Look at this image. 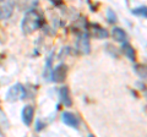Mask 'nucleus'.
I'll return each instance as SVG.
<instances>
[{
	"label": "nucleus",
	"mask_w": 147,
	"mask_h": 137,
	"mask_svg": "<svg viewBox=\"0 0 147 137\" xmlns=\"http://www.w3.org/2000/svg\"><path fill=\"white\" fill-rule=\"evenodd\" d=\"M40 25H42V17H40V15L37 11L30 10L26 12L24 20H22L21 28L25 34H32L33 32H36L39 28Z\"/></svg>",
	"instance_id": "nucleus-1"
},
{
	"label": "nucleus",
	"mask_w": 147,
	"mask_h": 137,
	"mask_svg": "<svg viewBox=\"0 0 147 137\" xmlns=\"http://www.w3.org/2000/svg\"><path fill=\"white\" fill-rule=\"evenodd\" d=\"M25 98H26V89L21 83L13 85L7 91L6 100H9V102H17V100H21Z\"/></svg>",
	"instance_id": "nucleus-2"
},
{
	"label": "nucleus",
	"mask_w": 147,
	"mask_h": 137,
	"mask_svg": "<svg viewBox=\"0 0 147 137\" xmlns=\"http://www.w3.org/2000/svg\"><path fill=\"white\" fill-rule=\"evenodd\" d=\"M15 7V1L13 0H0V20L9 19Z\"/></svg>",
	"instance_id": "nucleus-3"
},
{
	"label": "nucleus",
	"mask_w": 147,
	"mask_h": 137,
	"mask_svg": "<svg viewBox=\"0 0 147 137\" xmlns=\"http://www.w3.org/2000/svg\"><path fill=\"white\" fill-rule=\"evenodd\" d=\"M67 75V66L60 64L52 71V81L57 82V83H61V82L65 81Z\"/></svg>",
	"instance_id": "nucleus-4"
},
{
	"label": "nucleus",
	"mask_w": 147,
	"mask_h": 137,
	"mask_svg": "<svg viewBox=\"0 0 147 137\" xmlns=\"http://www.w3.org/2000/svg\"><path fill=\"white\" fill-rule=\"evenodd\" d=\"M61 120L65 125L74 127V129H79V124H80V120L77 119V116L75 115L74 113L70 111H64L61 114Z\"/></svg>",
	"instance_id": "nucleus-5"
},
{
	"label": "nucleus",
	"mask_w": 147,
	"mask_h": 137,
	"mask_svg": "<svg viewBox=\"0 0 147 137\" xmlns=\"http://www.w3.org/2000/svg\"><path fill=\"white\" fill-rule=\"evenodd\" d=\"M77 50L81 53V54H88L91 52V44H90V38L87 34H84L81 36L77 40Z\"/></svg>",
	"instance_id": "nucleus-6"
},
{
	"label": "nucleus",
	"mask_w": 147,
	"mask_h": 137,
	"mask_svg": "<svg viewBox=\"0 0 147 137\" xmlns=\"http://www.w3.org/2000/svg\"><path fill=\"white\" fill-rule=\"evenodd\" d=\"M39 0H17L16 5L18 7V10L21 11H30L38 5Z\"/></svg>",
	"instance_id": "nucleus-7"
},
{
	"label": "nucleus",
	"mask_w": 147,
	"mask_h": 137,
	"mask_svg": "<svg viewBox=\"0 0 147 137\" xmlns=\"http://www.w3.org/2000/svg\"><path fill=\"white\" fill-rule=\"evenodd\" d=\"M33 116H34V108L32 105H26L22 109V121L25 122L26 126H30L32 124Z\"/></svg>",
	"instance_id": "nucleus-8"
},
{
	"label": "nucleus",
	"mask_w": 147,
	"mask_h": 137,
	"mask_svg": "<svg viewBox=\"0 0 147 137\" xmlns=\"http://www.w3.org/2000/svg\"><path fill=\"white\" fill-rule=\"evenodd\" d=\"M59 95H60L61 103L65 107H71L72 105V99L70 97V92H69V88L66 87V86H64V87L60 88V91H59Z\"/></svg>",
	"instance_id": "nucleus-9"
},
{
	"label": "nucleus",
	"mask_w": 147,
	"mask_h": 137,
	"mask_svg": "<svg viewBox=\"0 0 147 137\" xmlns=\"http://www.w3.org/2000/svg\"><path fill=\"white\" fill-rule=\"evenodd\" d=\"M112 34H113V38L115 39L117 42L124 43V42H126V40H127V34H126V32L124 31L123 28H119V27H115V28H113Z\"/></svg>",
	"instance_id": "nucleus-10"
},
{
	"label": "nucleus",
	"mask_w": 147,
	"mask_h": 137,
	"mask_svg": "<svg viewBox=\"0 0 147 137\" xmlns=\"http://www.w3.org/2000/svg\"><path fill=\"white\" fill-rule=\"evenodd\" d=\"M123 52H124V54L127 56V59L129 60H131V61H135V59H136V53H135V50H134V48L131 47L129 43H126V42H124V44H123Z\"/></svg>",
	"instance_id": "nucleus-11"
},
{
	"label": "nucleus",
	"mask_w": 147,
	"mask_h": 137,
	"mask_svg": "<svg viewBox=\"0 0 147 137\" xmlns=\"http://www.w3.org/2000/svg\"><path fill=\"white\" fill-rule=\"evenodd\" d=\"M92 33H93L94 37H97L98 39H103V38L108 37L107 30H104V28H102V27H99V26H96V25H93V27H92Z\"/></svg>",
	"instance_id": "nucleus-12"
},
{
	"label": "nucleus",
	"mask_w": 147,
	"mask_h": 137,
	"mask_svg": "<svg viewBox=\"0 0 147 137\" xmlns=\"http://www.w3.org/2000/svg\"><path fill=\"white\" fill-rule=\"evenodd\" d=\"M131 12L134 13V15H137V16L144 17V19H146V17H147V9H146V6H142V7L134 9V10H132Z\"/></svg>",
	"instance_id": "nucleus-13"
},
{
	"label": "nucleus",
	"mask_w": 147,
	"mask_h": 137,
	"mask_svg": "<svg viewBox=\"0 0 147 137\" xmlns=\"http://www.w3.org/2000/svg\"><path fill=\"white\" fill-rule=\"evenodd\" d=\"M135 72L142 79H146V67L144 65H136L135 66Z\"/></svg>",
	"instance_id": "nucleus-14"
},
{
	"label": "nucleus",
	"mask_w": 147,
	"mask_h": 137,
	"mask_svg": "<svg viewBox=\"0 0 147 137\" xmlns=\"http://www.w3.org/2000/svg\"><path fill=\"white\" fill-rule=\"evenodd\" d=\"M107 19H108V21L110 22V24H115L117 22V15L112 9H108L107 10Z\"/></svg>",
	"instance_id": "nucleus-15"
},
{
	"label": "nucleus",
	"mask_w": 147,
	"mask_h": 137,
	"mask_svg": "<svg viewBox=\"0 0 147 137\" xmlns=\"http://www.w3.org/2000/svg\"><path fill=\"white\" fill-rule=\"evenodd\" d=\"M49 1H52V3H59L60 0H49Z\"/></svg>",
	"instance_id": "nucleus-16"
}]
</instances>
